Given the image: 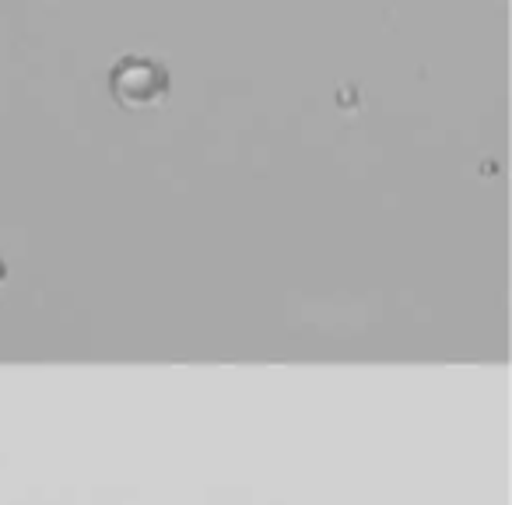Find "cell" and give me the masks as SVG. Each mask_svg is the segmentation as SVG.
Masks as SVG:
<instances>
[{"label": "cell", "instance_id": "cell-1", "mask_svg": "<svg viewBox=\"0 0 512 505\" xmlns=\"http://www.w3.org/2000/svg\"><path fill=\"white\" fill-rule=\"evenodd\" d=\"M109 88L113 99L127 109H151L165 99L169 92V74L158 60L148 57H123L116 60L113 74H109Z\"/></svg>", "mask_w": 512, "mask_h": 505}]
</instances>
